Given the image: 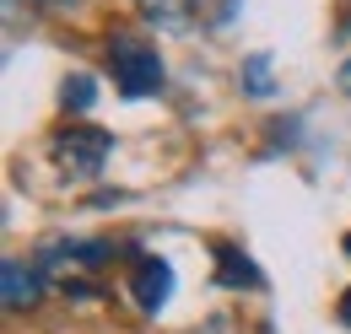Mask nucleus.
<instances>
[{"instance_id": "f257e3e1", "label": "nucleus", "mask_w": 351, "mask_h": 334, "mask_svg": "<svg viewBox=\"0 0 351 334\" xmlns=\"http://www.w3.org/2000/svg\"><path fill=\"white\" fill-rule=\"evenodd\" d=\"M108 65H114V81L125 97H152V92H162V54H157V43L141 38V33H119V38L108 43Z\"/></svg>"}, {"instance_id": "f03ea898", "label": "nucleus", "mask_w": 351, "mask_h": 334, "mask_svg": "<svg viewBox=\"0 0 351 334\" xmlns=\"http://www.w3.org/2000/svg\"><path fill=\"white\" fill-rule=\"evenodd\" d=\"M54 162H60V172L65 178H97L103 172V162L114 157V135L108 129H92V125H71L54 135Z\"/></svg>"}, {"instance_id": "7ed1b4c3", "label": "nucleus", "mask_w": 351, "mask_h": 334, "mask_svg": "<svg viewBox=\"0 0 351 334\" xmlns=\"http://www.w3.org/2000/svg\"><path fill=\"white\" fill-rule=\"evenodd\" d=\"M130 292H135V302H141V313H162L168 296H173V264L141 253V259H135V275H130Z\"/></svg>"}, {"instance_id": "20e7f679", "label": "nucleus", "mask_w": 351, "mask_h": 334, "mask_svg": "<svg viewBox=\"0 0 351 334\" xmlns=\"http://www.w3.org/2000/svg\"><path fill=\"white\" fill-rule=\"evenodd\" d=\"M0 281H5V307L11 313H22V307H33L38 296H44V270L38 264H22V259H5V270H0Z\"/></svg>"}, {"instance_id": "39448f33", "label": "nucleus", "mask_w": 351, "mask_h": 334, "mask_svg": "<svg viewBox=\"0 0 351 334\" xmlns=\"http://www.w3.org/2000/svg\"><path fill=\"white\" fill-rule=\"evenodd\" d=\"M217 259H221V275H217L221 286H232V292H260V270L232 248V243H217Z\"/></svg>"}, {"instance_id": "423d86ee", "label": "nucleus", "mask_w": 351, "mask_h": 334, "mask_svg": "<svg viewBox=\"0 0 351 334\" xmlns=\"http://www.w3.org/2000/svg\"><path fill=\"white\" fill-rule=\"evenodd\" d=\"M135 5H141L152 22H162V27H184V22L195 16L200 0H135Z\"/></svg>"}, {"instance_id": "0eeeda50", "label": "nucleus", "mask_w": 351, "mask_h": 334, "mask_svg": "<svg viewBox=\"0 0 351 334\" xmlns=\"http://www.w3.org/2000/svg\"><path fill=\"white\" fill-rule=\"evenodd\" d=\"M243 86H249L254 97H270V92H276V76H270V54H249V60H243Z\"/></svg>"}, {"instance_id": "6e6552de", "label": "nucleus", "mask_w": 351, "mask_h": 334, "mask_svg": "<svg viewBox=\"0 0 351 334\" xmlns=\"http://www.w3.org/2000/svg\"><path fill=\"white\" fill-rule=\"evenodd\" d=\"M92 97H97V86H92L87 76L65 81V108H92Z\"/></svg>"}, {"instance_id": "1a4fd4ad", "label": "nucleus", "mask_w": 351, "mask_h": 334, "mask_svg": "<svg viewBox=\"0 0 351 334\" xmlns=\"http://www.w3.org/2000/svg\"><path fill=\"white\" fill-rule=\"evenodd\" d=\"M341 92H351V60L341 65Z\"/></svg>"}, {"instance_id": "9d476101", "label": "nucleus", "mask_w": 351, "mask_h": 334, "mask_svg": "<svg viewBox=\"0 0 351 334\" xmlns=\"http://www.w3.org/2000/svg\"><path fill=\"white\" fill-rule=\"evenodd\" d=\"M341 324L351 329V292H346V302H341Z\"/></svg>"}, {"instance_id": "9b49d317", "label": "nucleus", "mask_w": 351, "mask_h": 334, "mask_svg": "<svg viewBox=\"0 0 351 334\" xmlns=\"http://www.w3.org/2000/svg\"><path fill=\"white\" fill-rule=\"evenodd\" d=\"M44 5H76V0H44Z\"/></svg>"}]
</instances>
